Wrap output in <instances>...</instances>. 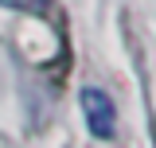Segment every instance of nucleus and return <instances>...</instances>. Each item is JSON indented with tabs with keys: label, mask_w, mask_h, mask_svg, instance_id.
Instances as JSON below:
<instances>
[{
	"label": "nucleus",
	"mask_w": 156,
	"mask_h": 148,
	"mask_svg": "<svg viewBox=\"0 0 156 148\" xmlns=\"http://www.w3.org/2000/svg\"><path fill=\"white\" fill-rule=\"evenodd\" d=\"M82 117H86V125H90V132H94L98 140H113L117 105H113V97L105 90H98V86H86L82 90Z\"/></svg>",
	"instance_id": "1"
},
{
	"label": "nucleus",
	"mask_w": 156,
	"mask_h": 148,
	"mask_svg": "<svg viewBox=\"0 0 156 148\" xmlns=\"http://www.w3.org/2000/svg\"><path fill=\"white\" fill-rule=\"evenodd\" d=\"M4 8H23V12H35V16H51V0H0Z\"/></svg>",
	"instance_id": "2"
}]
</instances>
